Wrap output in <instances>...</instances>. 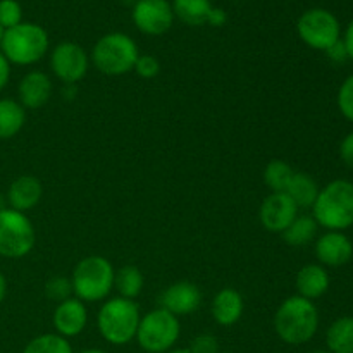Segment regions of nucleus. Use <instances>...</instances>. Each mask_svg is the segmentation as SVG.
<instances>
[{"label": "nucleus", "mask_w": 353, "mask_h": 353, "mask_svg": "<svg viewBox=\"0 0 353 353\" xmlns=\"http://www.w3.org/2000/svg\"><path fill=\"white\" fill-rule=\"evenodd\" d=\"M274 330L279 340L288 345H303L319 330V310L316 303L293 295L283 300L274 314Z\"/></svg>", "instance_id": "1"}, {"label": "nucleus", "mask_w": 353, "mask_h": 353, "mask_svg": "<svg viewBox=\"0 0 353 353\" xmlns=\"http://www.w3.org/2000/svg\"><path fill=\"white\" fill-rule=\"evenodd\" d=\"M312 217L326 231H345L353 226V183L334 179L319 190Z\"/></svg>", "instance_id": "2"}, {"label": "nucleus", "mask_w": 353, "mask_h": 353, "mask_svg": "<svg viewBox=\"0 0 353 353\" xmlns=\"http://www.w3.org/2000/svg\"><path fill=\"white\" fill-rule=\"evenodd\" d=\"M141 314L134 300L110 299L100 307L97 327L103 340L110 345H128L137 338Z\"/></svg>", "instance_id": "3"}, {"label": "nucleus", "mask_w": 353, "mask_h": 353, "mask_svg": "<svg viewBox=\"0 0 353 353\" xmlns=\"http://www.w3.org/2000/svg\"><path fill=\"white\" fill-rule=\"evenodd\" d=\"M116 269L102 255H88L74 265L72 295L81 302H102L114 290Z\"/></svg>", "instance_id": "4"}, {"label": "nucleus", "mask_w": 353, "mask_h": 353, "mask_svg": "<svg viewBox=\"0 0 353 353\" xmlns=\"http://www.w3.org/2000/svg\"><path fill=\"white\" fill-rule=\"evenodd\" d=\"M138 55V45L130 34L112 31L97 40L90 59L102 74L123 76L133 71Z\"/></svg>", "instance_id": "5"}, {"label": "nucleus", "mask_w": 353, "mask_h": 353, "mask_svg": "<svg viewBox=\"0 0 353 353\" xmlns=\"http://www.w3.org/2000/svg\"><path fill=\"white\" fill-rule=\"evenodd\" d=\"M50 47L48 33L37 23L23 21L17 26L6 30L0 48L10 64L31 65L41 61Z\"/></svg>", "instance_id": "6"}, {"label": "nucleus", "mask_w": 353, "mask_h": 353, "mask_svg": "<svg viewBox=\"0 0 353 353\" xmlns=\"http://www.w3.org/2000/svg\"><path fill=\"white\" fill-rule=\"evenodd\" d=\"M181 334L179 319L164 309H155L140 319L137 341L148 353H168Z\"/></svg>", "instance_id": "7"}, {"label": "nucleus", "mask_w": 353, "mask_h": 353, "mask_svg": "<svg viewBox=\"0 0 353 353\" xmlns=\"http://www.w3.org/2000/svg\"><path fill=\"white\" fill-rule=\"evenodd\" d=\"M37 243L34 226L28 216L10 207L0 210V255L6 259H23Z\"/></svg>", "instance_id": "8"}, {"label": "nucleus", "mask_w": 353, "mask_h": 353, "mask_svg": "<svg viewBox=\"0 0 353 353\" xmlns=\"http://www.w3.org/2000/svg\"><path fill=\"white\" fill-rule=\"evenodd\" d=\"M296 33L307 47L326 52L331 45L341 40V24L331 10L314 7L299 17Z\"/></svg>", "instance_id": "9"}, {"label": "nucleus", "mask_w": 353, "mask_h": 353, "mask_svg": "<svg viewBox=\"0 0 353 353\" xmlns=\"http://www.w3.org/2000/svg\"><path fill=\"white\" fill-rule=\"evenodd\" d=\"M90 57L85 48L76 41H61L52 48L50 69L64 85H76L86 76Z\"/></svg>", "instance_id": "10"}, {"label": "nucleus", "mask_w": 353, "mask_h": 353, "mask_svg": "<svg viewBox=\"0 0 353 353\" xmlns=\"http://www.w3.org/2000/svg\"><path fill=\"white\" fill-rule=\"evenodd\" d=\"M131 19L143 34L161 37L171 30L176 17L168 0H138L131 7Z\"/></svg>", "instance_id": "11"}, {"label": "nucleus", "mask_w": 353, "mask_h": 353, "mask_svg": "<svg viewBox=\"0 0 353 353\" xmlns=\"http://www.w3.org/2000/svg\"><path fill=\"white\" fill-rule=\"evenodd\" d=\"M299 216V207L286 193H269L259 209V221L269 233L281 234Z\"/></svg>", "instance_id": "12"}, {"label": "nucleus", "mask_w": 353, "mask_h": 353, "mask_svg": "<svg viewBox=\"0 0 353 353\" xmlns=\"http://www.w3.org/2000/svg\"><path fill=\"white\" fill-rule=\"evenodd\" d=\"M159 303H161V309L168 310L172 316H190L199 310L202 303V292L192 281L172 283L162 292Z\"/></svg>", "instance_id": "13"}, {"label": "nucleus", "mask_w": 353, "mask_h": 353, "mask_svg": "<svg viewBox=\"0 0 353 353\" xmlns=\"http://www.w3.org/2000/svg\"><path fill=\"white\" fill-rule=\"evenodd\" d=\"M316 257L324 268H341L353 257V243L343 231H326L316 240Z\"/></svg>", "instance_id": "14"}, {"label": "nucleus", "mask_w": 353, "mask_h": 353, "mask_svg": "<svg viewBox=\"0 0 353 353\" xmlns=\"http://www.w3.org/2000/svg\"><path fill=\"white\" fill-rule=\"evenodd\" d=\"M52 323H54L57 334L64 338H74L81 334L88 324V310H86L85 302L71 296V299L57 303L54 316H52Z\"/></svg>", "instance_id": "15"}, {"label": "nucleus", "mask_w": 353, "mask_h": 353, "mask_svg": "<svg viewBox=\"0 0 353 353\" xmlns=\"http://www.w3.org/2000/svg\"><path fill=\"white\" fill-rule=\"evenodd\" d=\"M19 103L24 109H41L52 97V79L43 71H30L17 86Z\"/></svg>", "instance_id": "16"}, {"label": "nucleus", "mask_w": 353, "mask_h": 353, "mask_svg": "<svg viewBox=\"0 0 353 353\" xmlns=\"http://www.w3.org/2000/svg\"><path fill=\"white\" fill-rule=\"evenodd\" d=\"M41 195H43V186L38 181V178L24 174L10 183L9 192H7V202H9L10 209L26 214L28 210L34 209L40 203Z\"/></svg>", "instance_id": "17"}, {"label": "nucleus", "mask_w": 353, "mask_h": 353, "mask_svg": "<svg viewBox=\"0 0 353 353\" xmlns=\"http://www.w3.org/2000/svg\"><path fill=\"white\" fill-rule=\"evenodd\" d=\"M243 296H241L238 290L230 288V286L216 293L212 300V307H210L214 321L224 327L234 326L241 319V316H243Z\"/></svg>", "instance_id": "18"}, {"label": "nucleus", "mask_w": 353, "mask_h": 353, "mask_svg": "<svg viewBox=\"0 0 353 353\" xmlns=\"http://www.w3.org/2000/svg\"><path fill=\"white\" fill-rule=\"evenodd\" d=\"M330 274H327L326 268L321 264H307L296 272V295L303 296V299L310 300V302L326 295L327 290H330Z\"/></svg>", "instance_id": "19"}, {"label": "nucleus", "mask_w": 353, "mask_h": 353, "mask_svg": "<svg viewBox=\"0 0 353 353\" xmlns=\"http://www.w3.org/2000/svg\"><path fill=\"white\" fill-rule=\"evenodd\" d=\"M319 185L316 179L309 174V172H296L293 174L292 181H290L286 195L293 200L296 207L300 209H312L316 203L317 195H319Z\"/></svg>", "instance_id": "20"}, {"label": "nucleus", "mask_w": 353, "mask_h": 353, "mask_svg": "<svg viewBox=\"0 0 353 353\" xmlns=\"http://www.w3.org/2000/svg\"><path fill=\"white\" fill-rule=\"evenodd\" d=\"M317 230H319V224L316 223L312 216L309 214H302V216H296L295 221L286 228L281 233L283 240L293 248L307 247L309 243H312L317 238Z\"/></svg>", "instance_id": "21"}, {"label": "nucleus", "mask_w": 353, "mask_h": 353, "mask_svg": "<svg viewBox=\"0 0 353 353\" xmlns=\"http://www.w3.org/2000/svg\"><path fill=\"white\" fill-rule=\"evenodd\" d=\"M171 7L174 17L181 23L188 26H203L214 6L210 0H172Z\"/></svg>", "instance_id": "22"}, {"label": "nucleus", "mask_w": 353, "mask_h": 353, "mask_svg": "<svg viewBox=\"0 0 353 353\" xmlns=\"http://www.w3.org/2000/svg\"><path fill=\"white\" fill-rule=\"evenodd\" d=\"M26 112L19 102L0 99V140H10L23 130Z\"/></svg>", "instance_id": "23"}, {"label": "nucleus", "mask_w": 353, "mask_h": 353, "mask_svg": "<svg viewBox=\"0 0 353 353\" xmlns=\"http://www.w3.org/2000/svg\"><path fill=\"white\" fill-rule=\"evenodd\" d=\"M326 343L331 353H353V316L340 317L327 327Z\"/></svg>", "instance_id": "24"}, {"label": "nucleus", "mask_w": 353, "mask_h": 353, "mask_svg": "<svg viewBox=\"0 0 353 353\" xmlns=\"http://www.w3.org/2000/svg\"><path fill=\"white\" fill-rule=\"evenodd\" d=\"M145 286L143 272L137 265H124L114 274V288L117 290L121 299L134 300Z\"/></svg>", "instance_id": "25"}, {"label": "nucleus", "mask_w": 353, "mask_h": 353, "mask_svg": "<svg viewBox=\"0 0 353 353\" xmlns=\"http://www.w3.org/2000/svg\"><path fill=\"white\" fill-rule=\"evenodd\" d=\"M293 174L295 171L288 162L283 159H272L264 169V183L271 193H286Z\"/></svg>", "instance_id": "26"}, {"label": "nucleus", "mask_w": 353, "mask_h": 353, "mask_svg": "<svg viewBox=\"0 0 353 353\" xmlns=\"http://www.w3.org/2000/svg\"><path fill=\"white\" fill-rule=\"evenodd\" d=\"M23 353H74L68 338L61 334H40L24 347Z\"/></svg>", "instance_id": "27"}, {"label": "nucleus", "mask_w": 353, "mask_h": 353, "mask_svg": "<svg viewBox=\"0 0 353 353\" xmlns=\"http://www.w3.org/2000/svg\"><path fill=\"white\" fill-rule=\"evenodd\" d=\"M72 295V283L71 278L65 276H54L45 283V296L52 302H64V300L71 299Z\"/></svg>", "instance_id": "28"}, {"label": "nucleus", "mask_w": 353, "mask_h": 353, "mask_svg": "<svg viewBox=\"0 0 353 353\" xmlns=\"http://www.w3.org/2000/svg\"><path fill=\"white\" fill-rule=\"evenodd\" d=\"M23 23V7L17 0H0V26L3 30Z\"/></svg>", "instance_id": "29"}, {"label": "nucleus", "mask_w": 353, "mask_h": 353, "mask_svg": "<svg viewBox=\"0 0 353 353\" xmlns=\"http://www.w3.org/2000/svg\"><path fill=\"white\" fill-rule=\"evenodd\" d=\"M336 103L345 119L353 123V74L348 76V78L341 83L340 90H338Z\"/></svg>", "instance_id": "30"}, {"label": "nucleus", "mask_w": 353, "mask_h": 353, "mask_svg": "<svg viewBox=\"0 0 353 353\" xmlns=\"http://www.w3.org/2000/svg\"><path fill=\"white\" fill-rule=\"evenodd\" d=\"M133 71H137V74L143 79H154L161 72V62H159V59L155 55H138Z\"/></svg>", "instance_id": "31"}, {"label": "nucleus", "mask_w": 353, "mask_h": 353, "mask_svg": "<svg viewBox=\"0 0 353 353\" xmlns=\"http://www.w3.org/2000/svg\"><path fill=\"white\" fill-rule=\"evenodd\" d=\"M188 350L192 353H219V341L212 334H199Z\"/></svg>", "instance_id": "32"}, {"label": "nucleus", "mask_w": 353, "mask_h": 353, "mask_svg": "<svg viewBox=\"0 0 353 353\" xmlns=\"http://www.w3.org/2000/svg\"><path fill=\"white\" fill-rule=\"evenodd\" d=\"M326 55L331 62H334V64H343L345 61H348V52L343 40H338L336 43L331 45L326 50Z\"/></svg>", "instance_id": "33"}, {"label": "nucleus", "mask_w": 353, "mask_h": 353, "mask_svg": "<svg viewBox=\"0 0 353 353\" xmlns=\"http://www.w3.org/2000/svg\"><path fill=\"white\" fill-rule=\"evenodd\" d=\"M340 157H341V161L345 162V165H347V168L353 169V131L352 133H348L347 137L341 140Z\"/></svg>", "instance_id": "34"}, {"label": "nucleus", "mask_w": 353, "mask_h": 353, "mask_svg": "<svg viewBox=\"0 0 353 353\" xmlns=\"http://www.w3.org/2000/svg\"><path fill=\"white\" fill-rule=\"evenodd\" d=\"M226 21H228L226 10L221 9V7H212V10H210L209 14V19H207V24L214 28H221L226 24Z\"/></svg>", "instance_id": "35"}, {"label": "nucleus", "mask_w": 353, "mask_h": 353, "mask_svg": "<svg viewBox=\"0 0 353 353\" xmlns=\"http://www.w3.org/2000/svg\"><path fill=\"white\" fill-rule=\"evenodd\" d=\"M10 78V62L7 61L6 55L0 52V92L7 86Z\"/></svg>", "instance_id": "36"}, {"label": "nucleus", "mask_w": 353, "mask_h": 353, "mask_svg": "<svg viewBox=\"0 0 353 353\" xmlns=\"http://www.w3.org/2000/svg\"><path fill=\"white\" fill-rule=\"evenodd\" d=\"M343 43L345 47H347V52H348V59H352L353 61V19L350 21V24L347 26V30H345V34H343Z\"/></svg>", "instance_id": "37"}, {"label": "nucleus", "mask_w": 353, "mask_h": 353, "mask_svg": "<svg viewBox=\"0 0 353 353\" xmlns=\"http://www.w3.org/2000/svg\"><path fill=\"white\" fill-rule=\"evenodd\" d=\"M6 295H7V281H6V276H3L2 271H0V303L3 302Z\"/></svg>", "instance_id": "38"}, {"label": "nucleus", "mask_w": 353, "mask_h": 353, "mask_svg": "<svg viewBox=\"0 0 353 353\" xmlns=\"http://www.w3.org/2000/svg\"><path fill=\"white\" fill-rule=\"evenodd\" d=\"M74 93H76V85H65L64 90H62V95H64V99L68 100L74 99Z\"/></svg>", "instance_id": "39"}, {"label": "nucleus", "mask_w": 353, "mask_h": 353, "mask_svg": "<svg viewBox=\"0 0 353 353\" xmlns=\"http://www.w3.org/2000/svg\"><path fill=\"white\" fill-rule=\"evenodd\" d=\"M79 353H107V352L100 350V348H86V350H81Z\"/></svg>", "instance_id": "40"}, {"label": "nucleus", "mask_w": 353, "mask_h": 353, "mask_svg": "<svg viewBox=\"0 0 353 353\" xmlns=\"http://www.w3.org/2000/svg\"><path fill=\"white\" fill-rule=\"evenodd\" d=\"M168 353H192L188 348H176V350H169Z\"/></svg>", "instance_id": "41"}, {"label": "nucleus", "mask_w": 353, "mask_h": 353, "mask_svg": "<svg viewBox=\"0 0 353 353\" xmlns=\"http://www.w3.org/2000/svg\"><path fill=\"white\" fill-rule=\"evenodd\" d=\"M119 2L124 3V6H131V7H133L134 3L138 2V0H119Z\"/></svg>", "instance_id": "42"}, {"label": "nucleus", "mask_w": 353, "mask_h": 353, "mask_svg": "<svg viewBox=\"0 0 353 353\" xmlns=\"http://www.w3.org/2000/svg\"><path fill=\"white\" fill-rule=\"evenodd\" d=\"M6 202H7V199H3V196L0 195V210L7 209V207H6Z\"/></svg>", "instance_id": "43"}, {"label": "nucleus", "mask_w": 353, "mask_h": 353, "mask_svg": "<svg viewBox=\"0 0 353 353\" xmlns=\"http://www.w3.org/2000/svg\"><path fill=\"white\" fill-rule=\"evenodd\" d=\"M3 33H6V30H3V28L0 26V45H2V40H3Z\"/></svg>", "instance_id": "44"}, {"label": "nucleus", "mask_w": 353, "mask_h": 353, "mask_svg": "<svg viewBox=\"0 0 353 353\" xmlns=\"http://www.w3.org/2000/svg\"><path fill=\"white\" fill-rule=\"evenodd\" d=\"M310 353H331V352H327V350H314V352H310Z\"/></svg>", "instance_id": "45"}]
</instances>
